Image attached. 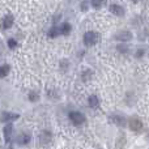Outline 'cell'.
I'll list each match as a JSON object with an SVG mask.
<instances>
[{
	"label": "cell",
	"mask_w": 149,
	"mask_h": 149,
	"mask_svg": "<svg viewBox=\"0 0 149 149\" xmlns=\"http://www.w3.org/2000/svg\"><path fill=\"white\" fill-rule=\"evenodd\" d=\"M50 139H51V134L49 131H43L41 134V141L47 143V141H50Z\"/></svg>",
	"instance_id": "obj_13"
},
{
	"label": "cell",
	"mask_w": 149,
	"mask_h": 149,
	"mask_svg": "<svg viewBox=\"0 0 149 149\" xmlns=\"http://www.w3.org/2000/svg\"><path fill=\"white\" fill-rule=\"evenodd\" d=\"M111 120L119 127L126 126V118H123V116H120V115H113L111 116Z\"/></svg>",
	"instance_id": "obj_9"
},
{
	"label": "cell",
	"mask_w": 149,
	"mask_h": 149,
	"mask_svg": "<svg viewBox=\"0 0 149 149\" xmlns=\"http://www.w3.org/2000/svg\"><path fill=\"white\" fill-rule=\"evenodd\" d=\"M103 0H92V7L93 8H101L102 7Z\"/></svg>",
	"instance_id": "obj_18"
},
{
	"label": "cell",
	"mask_w": 149,
	"mask_h": 149,
	"mask_svg": "<svg viewBox=\"0 0 149 149\" xmlns=\"http://www.w3.org/2000/svg\"><path fill=\"white\" fill-rule=\"evenodd\" d=\"M144 52H145L144 50H139V51H137V54H136V55H137V58H141V56H143V54H144Z\"/></svg>",
	"instance_id": "obj_20"
},
{
	"label": "cell",
	"mask_w": 149,
	"mask_h": 149,
	"mask_svg": "<svg viewBox=\"0 0 149 149\" xmlns=\"http://www.w3.org/2000/svg\"><path fill=\"white\" fill-rule=\"evenodd\" d=\"M70 120L74 126H81L85 122V116L80 111H72V113H70Z\"/></svg>",
	"instance_id": "obj_2"
},
{
	"label": "cell",
	"mask_w": 149,
	"mask_h": 149,
	"mask_svg": "<svg viewBox=\"0 0 149 149\" xmlns=\"http://www.w3.org/2000/svg\"><path fill=\"white\" fill-rule=\"evenodd\" d=\"M71 30H72V26H71V24H68V22H64L62 26H60V34L68 36V34L71 33Z\"/></svg>",
	"instance_id": "obj_12"
},
{
	"label": "cell",
	"mask_w": 149,
	"mask_h": 149,
	"mask_svg": "<svg viewBox=\"0 0 149 149\" xmlns=\"http://www.w3.org/2000/svg\"><path fill=\"white\" fill-rule=\"evenodd\" d=\"M29 141H30V135H29V134H25V132H22V134L18 135L17 143L20 145H26Z\"/></svg>",
	"instance_id": "obj_6"
},
{
	"label": "cell",
	"mask_w": 149,
	"mask_h": 149,
	"mask_svg": "<svg viewBox=\"0 0 149 149\" xmlns=\"http://www.w3.org/2000/svg\"><path fill=\"white\" fill-rule=\"evenodd\" d=\"M9 70H10V67L8 64H4L1 67V77H5L8 74V72H9Z\"/></svg>",
	"instance_id": "obj_16"
},
{
	"label": "cell",
	"mask_w": 149,
	"mask_h": 149,
	"mask_svg": "<svg viewBox=\"0 0 149 149\" xmlns=\"http://www.w3.org/2000/svg\"><path fill=\"white\" fill-rule=\"evenodd\" d=\"M18 118V114H13V113H7V111H4V113L1 114V120L3 122H9V120H16V119Z\"/></svg>",
	"instance_id": "obj_7"
},
{
	"label": "cell",
	"mask_w": 149,
	"mask_h": 149,
	"mask_svg": "<svg viewBox=\"0 0 149 149\" xmlns=\"http://www.w3.org/2000/svg\"><path fill=\"white\" fill-rule=\"evenodd\" d=\"M4 139H5V141H9L10 140V136H12V132H13V127H12V124H7V126L4 127Z\"/></svg>",
	"instance_id": "obj_11"
},
{
	"label": "cell",
	"mask_w": 149,
	"mask_h": 149,
	"mask_svg": "<svg viewBox=\"0 0 149 149\" xmlns=\"http://www.w3.org/2000/svg\"><path fill=\"white\" fill-rule=\"evenodd\" d=\"M13 20H15V18H13L12 15H7V16H5V17L3 18V29H5V30H7V29H9L10 26L13 25Z\"/></svg>",
	"instance_id": "obj_5"
},
{
	"label": "cell",
	"mask_w": 149,
	"mask_h": 149,
	"mask_svg": "<svg viewBox=\"0 0 149 149\" xmlns=\"http://www.w3.org/2000/svg\"><path fill=\"white\" fill-rule=\"evenodd\" d=\"M58 33H60V29L58 30V28H52V29H50V31H49V37L50 38H55V37L58 36Z\"/></svg>",
	"instance_id": "obj_15"
},
{
	"label": "cell",
	"mask_w": 149,
	"mask_h": 149,
	"mask_svg": "<svg viewBox=\"0 0 149 149\" xmlns=\"http://www.w3.org/2000/svg\"><path fill=\"white\" fill-rule=\"evenodd\" d=\"M29 100H30V101H37V100H38V94H37V93H34V92L29 93Z\"/></svg>",
	"instance_id": "obj_19"
},
{
	"label": "cell",
	"mask_w": 149,
	"mask_h": 149,
	"mask_svg": "<svg viewBox=\"0 0 149 149\" xmlns=\"http://www.w3.org/2000/svg\"><path fill=\"white\" fill-rule=\"evenodd\" d=\"M132 1H134V3H137V0H132Z\"/></svg>",
	"instance_id": "obj_21"
},
{
	"label": "cell",
	"mask_w": 149,
	"mask_h": 149,
	"mask_svg": "<svg viewBox=\"0 0 149 149\" xmlns=\"http://www.w3.org/2000/svg\"><path fill=\"white\" fill-rule=\"evenodd\" d=\"M116 50H118L120 54H127V52H128V46H127V45H118Z\"/></svg>",
	"instance_id": "obj_14"
},
{
	"label": "cell",
	"mask_w": 149,
	"mask_h": 149,
	"mask_svg": "<svg viewBox=\"0 0 149 149\" xmlns=\"http://www.w3.org/2000/svg\"><path fill=\"white\" fill-rule=\"evenodd\" d=\"M118 41H122V42H128L132 39V33L130 30H123V31H119L115 37Z\"/></svg>",
	"instance_id": "obj_4"
},
{
	"label": "cell",
	"mask_w": 149,
	"mask_h": 149,
	"mask_svg": "<svg viewBox=\"0 0 149 149\" xmlns=\"http://www.w3.org/2000/svg\"><path fill=\"white\" fill-rule=\"evenodd\" d=\"M88 103L92 109H98L100 107V100H98L97 95H90L89 100H88Z\"/></svg>",
	"instance_id": "obj_10"
},
{
	"label": "cell",
	"mask_w": 149,
	"mask_h": 149,
	"mask_svg": "<svg viewBox=\"0 0 149 149\" xmlns=\"http://www.w3.org/2000/svg\"><path fill=\"white\" fill-rule=\"evenodd\" d=\"M110 10L116 16H123L124 15V8L120 7V5H118V4H111Z\"/></svg>",
	"instance_id": "obj_8"
},
{
	"label": "cell",
	"mask_w": 149,
	"mask_h": 149,
	"mask_svg": "<svg viewBox=\"0 0 149 149\" xmlns=\"http://www.w3.org/2000/svg\"><path fill=\"white\" fill-rule=\"evenodd\" d=\"M98 39H100V36H98L95 31H86V33L84 34V43L86 45V46H93V45H95L98 42Z\"/></svg>",
	"instance_id": "obj_1"
},
{
	"label": "cell",
	"mask_w": 149,
	"mask_h": 149,
	"mask_svg": "<svg viewBox=\"0 0 149 149\" xmlns=\"http://www.w3.org/2000/svg\"><path fill=\"white\" fill-rule=\"evenodd\" d=\"M8 47H9V49H16V47H17V42H16V39H13V38L8 39Z\"/></svg>",
	"instance_id": "obj_17"
},
{
	"label": "cell",
	"mask_w": 149,
	"mask_h": 149,
	"mask_svg": "<svg viewBox=\"0 0 149 149\" xmlns=\"http://www.w3.org/2000/svg\"><path fill=\"white\" fill-rule=\"evenodd\" d=\"M128 126H130V128H131L132 131H137V132L143 128V123H141V120H140L137 116H132V118H130Z\"/></svg>",
	"instance_id": "obj_3"
}]
</instances>
